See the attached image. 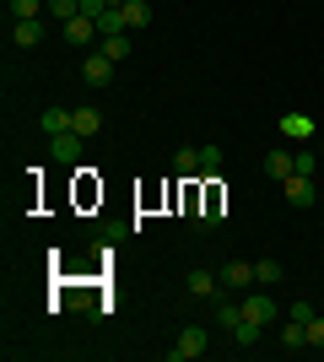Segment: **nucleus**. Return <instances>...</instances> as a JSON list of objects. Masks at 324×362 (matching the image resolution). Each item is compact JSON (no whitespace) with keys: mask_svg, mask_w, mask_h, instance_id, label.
Returning <instances> with one entry per match:
<instances>
[{"mask_svg":"<svg viewBox=\"0 0 324 362\" xmlns=\"http://www.w3.org/2000/svg\"><path fill=\"white\" fill-rule=\"evenodd\" d=\"M49 38V22L44 16H22V22H11V44L16 49H38Z\"/></svg>","mask_w":324,"mask_h":362,"instance_id":"obj_3","label":"nucleus"},{"mask_svg":"<svg viewBox=\"0 0 324 362\" xmlns=\"http://www.w3.org/2000/svg\"><path fill=\"white\" fill-rule=\"evenodd\" d=\"M244 319H254V325H276V303H270V292H248L244 298Z\"/></svg>","mask_w":324,"mask_h":362,"instance_id":"obj_5","label":"nucleus"},{"mask_svg":"<svg viewBox=\"0 0 324 362\" xmlns=\"http://www.w3.org/2000/svg\"><path fill=\"white\" fill-rule=\"evenodd\" d=\"M97 33H103V38H114V33H130V28H124V11H119V6H108V11L97 16Z\"/></svg>","mask_w":324,"mask_h":362,"instance_id":"obj_17","label":"nucleus"},{"mask_svg":"<svg viewBox=\"0 0 324 362\" xmlns=\"http://www.w3.org/2000/svg\"><path fill=\"white\" fill-rule=\"evenodd\" d=\"M292 173H308V179H313V151H308V146L292 151Z\"/></svg>","mask_w":324,"mask_h":362,"instance_id":"obj_25","label":"nucleus"},{"mask_svg":"<svg viewBox=\"0 0 324 362\" xmlns=\"http://www.w3.org/2000/svg\"><path fill=\"white\" fill-rule=\"evenodd\" d=\"M97 49H103L108 60L119 65V60H124V54H130V33H114V38H103V44H97Z\"/></svg>","mask_w":324,"mask_h":362,"instance_id":"obj_20","label":"nucleus"},{"mask_svg":"<svg viewBox=\"0 0 324 362\" xmlns=\"http://www.w3.org/2000/svg\"><path fill=\"white\" fill-rule=\"evenodd\" d=\"M49 0H11V22H22V16H44Z\"/></svg>","mask_w":324,"mask_h":362,"instance_id":"obj_22","label":"nucleus"},{"mask_svg":"<svg viewBox=\"0 0 324 362\" xmlns=\"http://www.w3.org/2000/svg\"><path fill=\"white\" fill-rule=\"evenodd\" d=\"M232 341H238V346H260V341H265V325H254V319H244V325L232 330Z\"/></svg>","mask_w":324,"mask_h":362,"instance_id":"obj_19","label":"nucleus"},{"mask_svg":"<svg viewBox=\"0 0 324 362\" xmlns=\"http://www.w3.org/2000/svg\"><path fill=\"white\" fill-rule=\"evenodd\" d=\"M49 146H54V163H76V157H81V146H87V136L65 130V136H49Z\"/></svg>","mask_w":324,"mask_h":362,"instance_id":"obj_9","label":"nucleus"},{"mask_svg":"<svg viewBox=\"0 0 324 362\" xmlns=\"http://www.w3.org/2000/svg\"><path fill=\"white\" fill-rule=\"evenodd\" d=\"M281 195H287V206H297V211H303V206H313V200H319V184H313L308 173H292V179H281Z\"/></svg>","mask_w":324,"mask_h":362,"instance_id":"obj_2","label":"nucleus"},{"mask_svg":"<svg viewBox=\"0 0 324 362\" xmlns=\"http://www.w3.org/2000/svg\"><path fill=\"white\" fill-rule=\"evenodd\" d=\"M38 130L44 136H65V130H76V108H44V119H38Z\"/></svg>","mask_w":324,"mask_h":362,"instance_id":"obj_7","label":"nucleus"},{"mask_svg":"<svg viewBox=\"0 0 324 362\" xmlns=\"http://www.w3.org/2000/svg\"><path fill=\"white\" fill-rule=\"evenodd\" d=\"M287 319H297V325H308V319H313V303H292V308H287Z\"/></svg>","mask_w":324,"mask_h":362,"instance_id":"obj_26","label":"nucleus"},{"mask_svg":"<svg viewBox=\"0 0 324 362\" xmlns=\"http://www.w3.org/2000/svg\"><path fill=\"white\" fill-rule=\"evenodd\" d=\"M276 341H281L287 351H303V346H308V325H297V319H287V325L276 330Z\"/></svg>","mask_w":324,"mask_h":362,"instance_id":"obj_13","label":"nucleus"},{"mask_svg":"<svg viewBox=\"0 0 324 362\" xmlns=\"http://www.w3.org/2000/svg\"><path fill=\"white\" fill-rule=\"evenodd\" d=\"M119 11H124V28H130V33L152 28V6H146V0H124Z\"/></svg>","mask_w":324,"mask_h":362,"instance_id":"obj_12","label":"nucleus"},{"mask_svg":"<svg viewBox=\"0 0 324 362\" xmlns=\"http://www.w3.org/2000/svg\"><path fill=\"white\" fill-rule=\"evenodd\" d=\"M222 168V146H200V173H216Z\"/></svg>","mask_w":324,"mask_h":362,"instance_id":"obj_23","label":"nucleus"},{"mask_svg":"<svg viewBox=\"0 0 324 362\" xmlns=\"http://www.w3.org/2000/svg\"><path fill=\"white\" fill-rule=\"evenodd\" d=\"M222 287L227 292H244V287H254V265H248V259H227V265H222Z\"/></svg>","mask_w":324,"mask_h":362,"instance_id":"obj_6","label":"nucleus"},{"mask_svg":"<svg viewBox=\"0 0 324 362\" xmlns=\"http://www.w3.org/2000/svg\"><path fill=\"white\" fill-rule=\"evenodd\" d=\"M173 168H179L184 179H195V173H200V146H179V157H173Z\"/></svg>","mask_w":324,"mask_h":362,"instance_id":"obj_16","label":"nucleus"},{"mask_svg":"<svg viewBox=\"0 0 324 362\" xmlns=\"http://www.w3.org/2000/svg\"><path fill=\"white\" fill-rule=\"evenodd\" d=\"M44 16H54V22H71V16H81V0H49V11Z\"/></svg>","mask_w":324,"mask_h":362,"instance_id":"obj_21","label":"nucleus"},{"mask_svg":"<svg viewBox=\"0 0 324 362\" xmlns=\"http://www.w3.org/2000/svg\"><path fill=\"white\" fill-rule=\"evenodd\" d=\"M205 351H211L205 330H200V325H184V335L168 346V362H195V357H205Z\"/></svg>","mask_w":324,"mask_h":362,"instance_id":"obj_1","label":"nucleus"},{"mask_svg":"<svg viewBox=\"0 0 324 362\" xmlns=\"http://www.w3.org/2000/svg\"><path fill=\"white\" fill-rule=\"evenodd\" d=\"M97 130H103V114H97L92 103H81V108H76V136H87V141H92Z\"/></svg>","mask_w":324,"mask_h":362,"instance_id":"obj_14","label":"nucleus"},{"mask_svg":"<svg viewBox=\"0 0 324 362\" xmlns=\"http://www.w3.org/2000/svg\"><path fill=\"white\" fill-rule=\"evenodd\" d=\"M319 157H324V141H319Z\"/></svg>","mask_w":324,"mask_h":362,"instance_id":"obj_27","label":"nucleus"},{"mask_svg":"<svg viewBox=\"0 0 324 362\" xmlns=\"http://www.w3.org/2000/svg\"><path fill=\"white\" fill-rule=\"evenodd\" d=\"M81 76H87L92 87H108V81H114V60H108L103 49H97V54H87V65H81Z\"/></svg>","mask_w":324,"mask_h":362,"instance_id":"obj_10","label":"nucleus"},{"mask_svg":"<svg viewBox=\"0 0 324 362\" xmlns=\"http://www.w3.org/2000/svg\"><path fill=\"white\" fill-rule=\"evenodd\" d=\"M308 346H313V351H324V314H313V319H308Z\"/></svg>","mask_w":324,"mask_h":362,"instance_id":"obj_24","label":"nucleus"},{"mask_svg":"<svg viewBox=\"0 0 324 362\" xmlns=\"http://www.w3.org/2000/svg\"><path fill=\"white\" fill-rule=\"evenodd\" d=\"M189 298H216V292H222V276H211V271H189Z\"/></svg>","mask_w":324,"mask_h":362,"instance_id":"obj_11","label":"nucleus"},{"mask_svg":"<svg viewBox=\"0 0 324 362\" xmlns=\"http://www.w3.org/2000/svg\"><path fill=\"white\" fill-rule=\"evenodd\" d=\"M60 33H65V44H92V38H103L92 16H71V22H60Z\"/></svg>","mask_w":324,"mask_h":362,"instance_id":"obj_8","label":"nucleus"},{"mask_svg":"<svg viewBox=\"0 0 324 362\" xmlns=\"http://www.w3.org/2000/svg\"><path fill=\"white\" fill-rule=\"evenodd\" d=\"M265 168H270V179H292V151H270V157H265Z\"/></svg>","mask_w":324,"mask_h":362,"instance_id":"obj_18","label":"nucleus"},{"mask_svg":"<svg viewBox=\"0 0 324 362\" xmlns=\"http://www.w3.org/2000/svg\"><path fill=\"white\" fill-rule=\"evenodd\" d=\"M281 136L297 141V146H308V141H313V119L303 114V108H292V114H281Z\"/></svg>","mask_w":324,"mask_h":362,"instance_id":"obj_4","label":"nucleus"},{"mask_svg":"<svg viewBox=\"0 0 324 362\" xmlns=\"http://www.w3.org/2000/svg\"><path fill=\"white\" fill-rule=\"evenodd\" d=\"M281 276H287V271H281L276 259H254V287H276Z\"/></svg>","mask_w":324,"mask_h":362,"instance_id":"obj_15","label":"nucleus"}]
</instances>
